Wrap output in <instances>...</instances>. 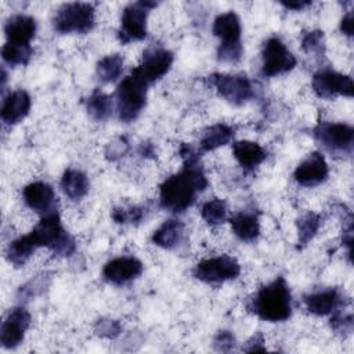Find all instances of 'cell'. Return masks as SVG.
Masks as SVG:
<instances>
[{
    "label": "cell",
    "instance_id": "cell-32",
    "mask_svg": "<svg viewBox=\"0 0 354 354\" xmlns=\"http://www.w3.org/2000/svg\"><path fill=\"white\" fill-rule=\"evenodd\" d=\"M142 209L138 206H131V207H116L112 212V218L119 223V224H126V223H137L142 218Z\"/></svg>",
    "mask_w": 354,
    "mask_h": 354
},
{
    "label": "cell",
    "instance_id": "cell-31",
    "mask_svg": "<svg viewBox=\"0 0 354 354\" xmlns=\"http://www.w3.org/2000/svg\"><path fill=\"white\" fill-rule=\"evenodd\" d=\"M301 47L306 53L313 54H324L325 41H324V32L322 30H311L304 35L301 40Z\"/></svg>",
    "mask_w": 354,
    "mask_h": 354
},
{
    "label": "cell",
    "instance_id": "cell-36",
    "mask_svg": "<svg viewBox=\"0 0 354 354\" xmlns=\"http://www.w3.org/2000/svg\"><path fill=\"white\" fill-rule=\"evenodd\" d=\"M127 148H129L127 141L123 137L116 138L115 141L109 142V145L106 147V156L111 158L112 160L118 159V158L123 156V153L127 151Z\"/></svg>",
    "mask_w": 354,
    "mask_h": 354
},
{
    "label": "cell",
    "instance_id": "cell-23",
    "mask_svg": "<svg viewBox=\"0 0 354 354\" xmlns=\"http://www.w3.org/2000/svg\"><path fill=\"white\" fill-rule=\"evenodd\" d=\"M232 232L241 239V241H254L259 236L260 232V224L259 218L254 213L250 212H241L232 216L230 220Z\"/></svg>",
    "mask_w": 354,
    "mask_h": 354
},
{
    "label": "cell",
    "instance_id": "cell-14",
    "mask_svg": "<svg viewBox=\"0 0 354 354\" xmlns=\"http://www.w3.org/2000/svg\"><path fill=\"white\" fill-rule=\"evenodd\" d=\"M142 263L137 257L120 256L112 259L104 266L102 275L109 283L124 285L138 278L142 272Z\"/></svg>",
    "mask_w": 354,
    "mask_h": 354
},
{
    "label": "cell",
    "instance_id": "cell-12",
    "mask_svg": "<svg viewBox=\"0 0 354 354\" xmlns=\"http://www.w3.org/2000/svg\"><path fill=\"white\" fill-rule=\"evenodd\" d=\"M173 61V53L169 50L162 47H149L144 51L141 64L134 69L151 84L170 71Z\"/></svg>",
    "mask_w": 354,
    "mask_h": 354
},
{
    "label": "cell",
    "instance_id": "cell-34",
    "mask_svg": "<svg viewBox=\"0 0 354 354\" xmlns=\"http://www.w3.org/2000/svg\"><path fill=\"white\" fill-rule=\"evenodd\" d=\"M330 326L337 332H351L353 315L351 314H335L330 319Z\"/></svg>",
    "mask_w": 354,
    "mask_h": 354
},
{
    "label": "cell",
    "instance_id": "cell-25",
    "mask_svg": "<svg viewBox=\"0 0 354 354\" xmlns=\"http://www.w3.org/2000/svg\"><path fill=\"white\" fill-rule=\"evenodd\" d=\"M37 248L35 246V243L32 242L29 235H24V236L17 238L15 241H12L8 245L7 259L15 267H21V266H24L29 260V257L33 254V252Z\"/></svg>",
    "mask_w": 354,
    "mask_h": 354
},
{
    "label": "cell",
    "instance_id": "cell-1",
    "mask_svg": "<svg viewBox=\"0 0 354 354\" xmlns=\"http://www.w3.org/2000/svg\"><path fill=\"white\" fill-rule=\"evenodd\" d=\"M184 159V167L166 178L160 185V206L173 213H181L188 209L196 196V192L207 187L206 176L199 166V155L187 144L180 149Z\"/></svg>",
    "mask_w": 354,
    "mask_h": 354
},
{
    "label": "cell",
    "instance_id": "cell-5",
    "mask_svg": "<svg viewBox=\"0 0 354 354\" xmlns=\"http://www.w3.org/2000/svg\"><path fill=\"white\" fill-rule=\"evenodd\" d=\"M95 22V10L90 3L62 4L54 17L58 33H87Z\"/></svg>",
    "mask_w": 354,
    "mask_h": 354
},
{
    "label": "cell",
    "instance_id": "cell-13",
    "mask_svg": "<svg viewBox=\"0 0 354 354\" xmlns=\"http://www.w3.org/2000/svg\"><path fill=\"white\" fill-rule=\"evenodd\" d=\"M30 314L24 307H14L1 324L0 342L4 348H15L25 337L30 325Z\"/></svg>",
    "mask_w": 354,
    "mask_h": 354
},
{
    "label": "cell",
    "instance_id": "cell-3",
    "mask_svg": "<svg viewBox=\"0 0 354 354\" xmlns=\"http://www.w3.org/2000/svg\"><path fill=\"white\" fill-rule=\"evenodd\" d=\"M149 83L133 69L116 88V111L122 122H133L147 104Z\"/></svg>",
    "mask_w": 354,
    "mask_h": 354
},
{
    "label": "cell",
    "instance_id": "cell-26",
    "mask_svg": "<svg viewBox=\"0 0 354 354\" xmlns=\"http://www.w3.org/2000/svg\"><path fill=\"white\" fill-rule=\"evenodd\" d=\"M123 72V57L120 54H109L97 64V76L104 83L115 82Z\"/></svg>",
    "mask_w": 354,
    "mask_h": 354
},
{
    "label": "cell",
    "instance_id": "cell-21",
    "mask_svg": "<svg viewBox=\"0 0 354 354\" xmlns=\"http://www.w3.org/2000/svg\"><path fill=\"white\" fill-rule=\"evenodd\" d=\"M184 235V224L180 220L170 218L165 221L152 235V242L163 249H174L180 245Z\"/></svg>",
    "mask_w": 354,
    "mask_h": 354
},
{
    "label": "cell",
    "instance_id": "cell-30",
    "mask_svg": "<svg viewBox=\"0 0 354 354\" xmlns=\"http://www.w3.org/2000/svg\"><path fill=\"white\" fill-rule=\"evenodd\" d=\"M30 46H18L6 43L1 48L3 59L10 65H26L32 57Z\"/></svg>",
    "mask_w": 354,
    "mask_h": 354
},
{
    "label": "cell",
    "instance_id": "cell-24",
    "mask_svg": "<svg viewBox=\"0 0 354 354\" xmlns=\"http://www.w3.org/2000/svg\"><path fill=\"white\" fill-rule=\"evenodd\" d=\"M234 137V129L224 123H217L207 127L201 138V151L209 152L228 144Z\"/></svg>",
    "mask_w": 354,
    "mask_h": 354
},
{
    "label": "cell",
    "instance_id": "cell-27",
    "mask_svg": "<svg viewBox=\"0 0 354 354\" xmlns=\"http://www.w3.org/2000/svg\"><path fill=\"white\" fill-rule=\"evenodd\" d=\"M87 112L94 120H105L112 113V98L95 90L87 100Z\"/></svg>",
    "mask_w": 354,
    "mask_h": 354
},
{
    "label": "cell",
    "instance_id": "cell-11",
    "mask_svg": "<svg viewBox=\"0 0 354 354\" xmlns=\"http://www.w3.org/2000/svg\"><path fill=\"white\" fill-rule=\"evenodd\" d=\"M315 138L329 151L351 152L354 130L346 123H321L314 130Z\"/></svg>",
    "mask_w": 354,
    "mask_h": 354
},
{
    "label": "cell",
    "instance_id": "cell-9",
    "mask_svg": "<svg viewBox=\"0 0 354 354\" xmlns=\"http://www.w3.org/2000/svg\"><path fill=\"white\" fill-rule=\"evenodd\" d=\"M210 80L217 93L234 105H242L248 102L254 94L253 86L245 75L214 73L212 75Z\"/></svg>",
    "mask_w": 354,
    "mask_h": 354
},
{
    "label": "cell",
    "instance_id": "cell-6",
    "mask_svg": "<svg viewBox=\"0 0 354 354\" xmlns=\"http://www.w3.org/2000/svg\"><path fill=\"white\" fill-rule=\"evenodd\" d=\"M241 266L231 256H216L199 261L194 268V277L205 283L217 285L239 275Z\"/></svg>",
    "mask_w": 354,
    "mask_h": 354
},
{
    "label": "cell",
    "instance_id": "cell-8",
    "mask_svg": "<svg viewBox=\"0 0 354 354\" xmlns=\"http://www.w3.org/2000/svg\"><path fill=\"white\" fill-rule=\"evenodd\" d=\"M263 65L261 73L267 77L286 73L296 65L295 55L288 50L285 43L278 37H270L266 40L261 51Z\"/></svg>",
    "mask_w": 354,
    "mask_h": 354
},
{
    "label": "cell",
    "instance_id": "cell-10",
    "mask_svg": "<svg viewBox=\"0 0 354 354\" xmlns=\"http://www.w3.org/2000/svg\"><path fill=\"white\" fill-rule=\"evenodd\" d=\"M313 90L321 98L330 100L336 95L353 97V80L350 76L342 75L339 72L325 69L319 71L313 77Z\"/></svg>",
    "mask_w": 354,
    "mask_h": 354
},
{
    "label": "cell",
    "instance_id": "cell-33",
    "mask_svg": "<svg viewBox=\"0 0 354 354\" xmlns=\"http://www.w3.org/2000/svg\"><path fill=\"white\" fill-rule=\"evenodd\" d=\"M120 324L113 319H100L95 324V332L106 339H113L120 333Z\"/></svg>",
    "mask_w": 354,
    "mask_h": 354
},
{
    "label": "cell",
    "instance_id": "cell-28",
    "mask_svg": "<svg viewBox=\"0 0 354 354\" xmlns=\"http://www.w3.org/2000/svg\"><path fill=\"white\" fill-rule=\"evenodd\" d=\"M202 218L210 225L223 224L227 220V206L221 199H210L201 209Z\"/></svg>",
    "mask_w": 354,
    "mask_h": 354
},
{
    "label": "cell",
    "instance_id": "cell-22",
    "mask_svg": "<svg viewBox=\"0 0 354 354\" xmlns=\"http://www.w3.org/2000/svg\"><path fill=\"white\" fill-rule=\"evenodd\" d=\"M88 178L87 176L79 169H68L62 174L61 178V188L64 194L72 199L79 201L88 192Z\"/></svg>",
    "mask_w": 354,
    "mask_h": 354
},
{
    "label": "cell",
    "instance_id": "cell-38",
    "mask_svg": "<svg viewBox=\"0 0 354 354\" xmlns=\"http://www.w3.org/2000/svg\"><path fill=\"white\" fill-rule=\"evenodd\" d=\"M340 30L346 35V36H351L353 35V14L351 11L347 12L340 22Z\"/></svg>",
    "mask_w": 354,
    "mask_h": 354
},
{
    "label": "cell",
    "instance_id": "cell-2",
    "mask_svg": "<svg viewBox=\"0 0 354 354\" xmlns=\"http://www.w3.org/2000/svg\"><path fill=\"white\" fill-rule=\"evenodd\" d=\"M248 308L263 321H286L292 314V297L286 281L278 277L271 283L260 288L250 299Z\"/></svg>",
    "mask_w": 354,
    "mask_h": 354
},
{
    "label": "cell",
    "instance_id": "cell-29",
    "mask_svg": "<svg viewBox=\"0 0 354 354\" xmlns=\"http://www.w3.org/2000/svg\"><path fill=\"white\" fill-rule=\"evenodd\" d=\"M319 225H321V217L317 213L308 212V213L303 214L297 220V231H299L300 245L308 243L317 234Z\"/></svg>",
    "mask_w": 354,
    "mask_h": 354
},
{
    "label": "cell",
    "instance_id": "cell-17",
    "mask_svg": "<svg viewBox=\"0 0 354 354\" xmlns=\"http://www.w3.org/2000/svg\"><path fill=\"white\" fill-rule=\"evenodd\" d=\"M4 33L7 37L6 43L30 46V40L36 33V21L32 17L24 14L12 15L6 22Z\"/></svg>",
    "mask_w": 354,
    "mask_h": 354
},
{
    "label": "cell",
    "instance_id": "cell-15",
    "mask_svg": "<svg viewBox=\"0 0 354 354\" xmlns=\"http://www.w3.org/2000/svg\"><path fill=\"white\" fill-rule=\"evenodd\" d=\"M24 202L32 210L40 214H48L57 212V195L53 187L43 181H35L24 188Z\"/></svg>",
    "mask_w": 354,
    "mask_h": 354
},
{
    "label": "cell",
    "instance_id": "cell-4",
    "mask_svg": "<svg viewBox=\"0 0 354 354\" xmlns=\"http://www.w3.org/2000/svg\"><path fill=\"white\" fill-rule=\"evenodd\" d=\"M213 35L220 39L217 48L218 59L224 62H236L241 59L243 48L241 41V21L234 11L220 14L213 22Z\"/></svg>",
    "mask_w": 354,
    "mask_h": 354
},
{
    "label": "cell",
    "instance_id": "cell-7",
    "mask_svg": "<svg viewBox=\"0 0 354 354\" xmlns=\"http://www.w3.org/2000/svg\"><path fill=\"white\" fill-rule=\"evenodd\" d=\"M155 6L156 3L153 1H137L124 7L119 30V39L122 43L142 40L147 36L148 10Z\"/></svg>",
    "mask_w": 354,
    "mask_h": 354
},
{
    "label": "cell",
    "instance_id": "cell-35",
    "mask_svg": "<svg viewBox=\"0 0 354 354\" xmlns=\"http://www.w3.org/2000/svg\"><path fill=\"white\" fill-rule=\"evenodd\" d=\"M234 344H235V337L228 330H221L214 337V347L220 351H228L234 347Z\"/></svg>",
    "mask_w": 354,
    "mask_h": 354
},
{
    "label": "cell",
    "instance_id": "cell-39",
    "mask_svg": "<svg viewBox=\"0 0 354 354\" xmlns=\"http://www.w3.org/2000/svg\"><path fill=\"white\" fill-rule=\"evenodd\" d=\"M310 4H311L310 1H283L282 3L283 7L290 8V10H296V11H300V10H303L304 7H307Z\"/></svg>",
    "mask_w": 354,
    "mask_h": 354
},
{
    "label": "cell",
    "instance_id": "cell-20",
    "mask_svg": "<svg viewBox=\"0 0 354 354\" xmlns=\"http://www.w3.org/2000/svg\"><path fill=\"white\" fill-rule=\"evenodd\" d=\"M232 153L238 163L245 170H253L267 158V153L261 145L253 141H236L232 144Z\"/></svg>",
    "mask_w": 354,
    "mask_h": 354
},
{
    "label": "cell",
    "instance_id": "cell-16",
    "mask_svg": "<svg viewBox=\"0 0 354 354\" xmlns=\"http://www.w3.org/2000/svg\"><path fill=\"white\" fill-rule=\"evenodd\" d=\"M328 173V163L322 153L313 152L295 169L293 177L303 187H315L326 180Z\"/></svg>",
    "mask_w": 354,
    "mask_h": 354
},
{
    "label": "cell",
    "instance_id": "cell-40",
    "mask_svg": "<svg viewBox=\"0 0 354 354\" xmlns=\"http://www.w3.org/2000/svg\"><path fill=\"white\" fill-rule=\"evenodd\" d=\"M140 152L142 153V156H149V155H153V149H152V145L151 144H142L140 147Z\"/></svg>",
    "mask_w": 354,
    "mask_h": 354
},
{
    "label": "cell",
    "instance_id": "cell-37",
    "mask_svg": "<svg viewBox=\"0 0 354 354\" xmlns=\"http://www.w3.org/2000/svg\"><path fill=\"white\" fill-rule=\"evenodd\" d=\"M264 339H263V335L261 333H257V335H254L246 344H248V347H245L243 350L245 351H264L266 350V347H264Z\"/></svg>",
    "mask_w": 354,
    "mask_h": 354
},
{
    "label": "cell",
    "instance_id": "cell-19",
    "mask_svg": "<svg viewBox=\"0 0 354 354\" xmlns=\"http://www.w3.org/2000/svg\"><path fill=\"white\" fill-rule=\"evenodd\" d=\"M30 97L25 90H15L10 93L1 106V120L7 124L19 123L30 109Z\"/></svg>",
    "mask_w": 354,
    "mask_h": 354
},
{
    "label": "cell",
    "instance_id": "cell-18",
    "mask_svg": "<svg viewBox=\"0 0 354 354\" xmlns=\"http://www.w3.org/2000/svg\"><path fill=\"white\" fill-rule=\"evenodd\" d=\"M344 299L337 289H325L304 296V304L311 314L329 315L337 311Z\"/></svg>",
    "mask_w": 354,
    "mask_h": 354
}]
</instances>
